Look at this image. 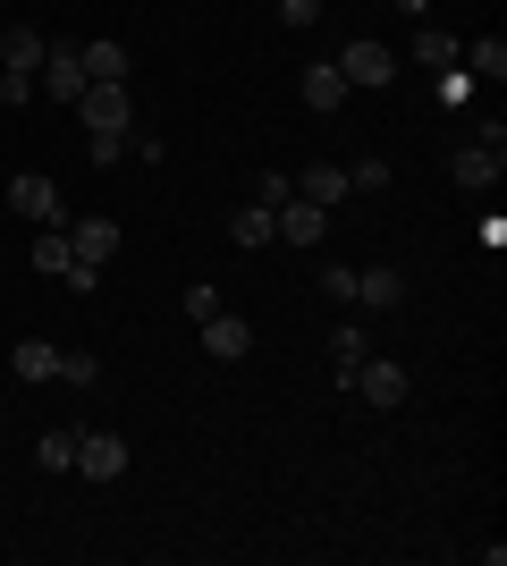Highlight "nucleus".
Here are the masks:
<instances>
[{"label":"nucleus","mask_w":507,"mask_h":566,"mask_svg":"<svg viewBox=\"0 0 507 566\" xmlns=\"http://www.w3.org/2000/svg\"><path fill=\"white\" fill-rule=\"evenodd\" d=\"M9 203H18V220H34V229H68V203H60V187H51L43 169H18V178H9Z\"/></svg>","instance_id":"5"},{"label":"nucleus","mask_w":507,"mask_h":566,"mask_svg":"<svg viewBox=\"0 0 507 566\" xmlns=\"http://www.w3.org/2000/svg\"><path fill=\"white\" fill-rule=\"evenodd\" d=\"M76 60H85V85H127V76H136V69H127V43H110V34L85 43Z\"/></svg>","instance_id":"16"},{"label":"nucleus","mask_w":507,"mask_h":566,"mask_svg":"<svg viewBox=\"0 0 507 566\" xmlns=\"http://www.w3.org/2000/svg\"><path fill=\"white\" fill-rule=\"evenodd\" d=\"M457 60H474V76H490V85H499V76H507V34H474Z\"/></svg>","instance_id":"20"},{"label":"nucleus","mask_w":507,"mask_h":566,"mask_svg":"<svg viewBox=\"0 0 507 566\" xmlns=\"http://www.w3.org/2000/svg\"><path fill=\"white\" fill-rule=\"evenodd\" d=\"M43 51H51V34H43V25H9V34H0V76H25V85H34Z\"/></svg>","instance_id":"11"},{"label":"nucleus","mask_w":507,"mask_h":566,"mask_svg":"<svg viewBox=\"0 0 507 566\" xmlns=\"http://www.w3.org/2000/svg\"><path fill=\"white\" fill-rule=\"evenodd\" d=\"M507 169V127H483V136H465L457 153H448V178H457L465 195H490Z\"/></svg>","instance_id":"1"},{"label":"nucleus","mask_w":507,"mask_h":566,"mask_svg":"<svg viewBox=\"0 0 507 566\" xmlns=\"http://www.w3.org/2000/svg\"><path fill=\"white\" fill-rule=\"evenodd\" d=\"M34 85H43L51 102H68V111H76V94H85V60H76V43H51L43 69H34Z\"/></svg>","instance_id":"9"},{"label":"nucleus","mask_w":507,"mask_h":566,"mask_svg":"<svg viewBox=\"0 0 507 566\" xmlns=\"http://www.w3.org/2000/svg\"><path fill=\"white\" fill-rule=\"evenodd\" d=\"M76 118H85V136H127V127H136V94H127V85H85V94H76Z\"/></svg>","instance_id":"2"},{"label":"nucleus","mask_w":507,"mask_h":566,"mask_svg":"<svg viewBox=\"0 0 507 566\" xmlns=\"http://www.w3.org/2000/svg\"><path fill=\"white\" fill-rule=\"evenodd\" d=\"M34 465L68 473V465H76V431H43V440H34Z\"/></svg>","instance_id":"22"},{"label":"nucleus","mask_w":507,"mask_h":566,"mask_svg":"<svg viewBox=\"0 0 507 566\" xmlns=\"http://www.w3.org/2000/svg\"><path fill=\"white\" fill-rule=\"evenodd\" d=\"M321 296H330V305H356V262H338V271H321Z\"/></svg>","instance_id":"25"},{"label":"nucleus","mask_w":507,"mask_h":566,"mask_svg":"<svg viewBox=\"0 0 507 566\" xmlns=\"http://www.w3.org/2000/svg\"><path fill=\"white\" fill-rule=\"evenodd\" d=\"M296 94H305V111H314V118H330L338 102L356 94V85L338 76V60H314V69H305V85H296Z\"/></svg>","instance_id":"13"},{"label":"nucleus","mask_w":507,"mask_h":566,"mask_svg":"<svg viewBox=\"0 0 507 566\" xmlns=\"http://www.w3.org/2000/svg\"><path fill=\"white\" fill-rule=\"evenodd\" d=\"M347 389H356L363 406H381V415H389V406H406V389H414V380H406V364H398V355H363Z\"/></svg>","instance_id":"4"},{"label":"nucleus","mask_w":507,"mask_h":566,"mask_svg":"<svg viewBox=\"0 0 507 566\" xmlns=\"http://www.w3.org/2000/svg\"><path fill=\"white\" fill-rule=\"evenodd\" d=\"M321 18V0H279V25H314Z\"/></svg>","instance_id":"29"},{"label":"nucleus","mask_w":507,"mask_h":566,"mask_svg":"<svg viewBox=\"0 0 507 566\" xmlns=\"http://www.w3.org/2000/svg\"><path fill=\"white\" fill-rule=\"evenodd\" d=\"M194 331H203V355H212V364H245V355H254V331H245L229 305H220L212 322H194Z\"/></svg>","instance_id":"10"},{"label":"nucleus","mask_w":507,"mask_h":566,"mask_svg":"<svg viewBox=\"0 0 507 566\" xmlns=\"http://www.w3.org/2000/svg\"><path fill=\"white\" fill-rule=\"evenodd\" d=\"M119 153H127V136H85V161H94V169H110Z\"/></svg>","instance_id":"28"},{"label":"nucleus","mask_w":507,"mask_h":566,"mask_svg":"<svg viewBox=\"0 0 507 566\" xmlns=\"http://www.w3.org/2000/svg\"><path fill=\"white\" fill-rule=\"evenodd\" d=\"M34 271H43V280H60V287H76V296H94V287H102V280H85V271H76L68 229H34Z\"/></svg>","instance_id":"7"},{"label":"nucleus","mask_w":507,"mask_h":566,"mask_svg":"<svg viewBox=\"0 0 507 566\" xmlns=\"http://www.w3.org/2000/svg\"><path fill=\"white\" fill-rule=\"evenodd\" d=\"M60 380H68V389H94L102 364H94V355H68V347H60Z\"/></svg>","instance_id":"24"},{"label":"nucleus","mask_w":507,"mask_h":566,"mask_svg":"<svg viewBox=\"0 0 507 566\" xmlns=\"http://www.w3.org/2000/svg\"><path fill=\"white\" fill-rule=\"evenodd\" d=\"M187 313H194V322H212V313H220V287L194 280V287H187Z\"/></svg>","instance_id":"27"},{"label":"nucleus","mask_w":507,"mask_h":566,"mask_svg":"<svg viewBox=\"0 0 507 566\" xmlns=\"http://www.w3.org/2000/svg\"><path fill=\"white\" fill-rule=\"evenodd\" d=\"M356 305H372V313H398V305H406V271H389V262L356 271Z\"/></svg>","instance_id":"15"},{"label":"nucleus","mask_w":507,"mask_h":566,"mask_svg":"<svg viewBox=\"0 0 507 566\" xmlns=\"http://www.w3.org/2000/svg\"><path fill=\"white\" fill-rule=\"evenodd\" d=\"M68 473H85V482H119V473H127V440H119V431H76V465Z\"/></svg>","instance_id":"6"},{"label":"nucleus","mask_w":507,"mask_h":566,"mask_svg":"<svg viewBox=\"0 0 507 566\" xmlns=\"http://www.w3.org/2000/svg\"><path fill=\"white\" fill-rule=\"evenodd\" d=\"M338 76H347V85H389V76H398V51L372 43V34H356V43L338 51Z\"/></svg>","instance_id":"8"},{"label":"nucleus","mask_w":507,"mask_h":566,"mask_svg":"<svg viewBox=\"0 0 507 566\" xmlns=\"http://www.w3.org/2000/svg\"><path fill=\"white\" fill-rule=\"evenodd\" d=\"M389 9H406V18H414V25H423V9H432V0H389Z\"/></svg>","instance_id":"30"},{"label":"nucleus","mask_w":507,"mask_h":566,"mask_svg":"<svg viewBox=\"0 0 507 566\" xmlns=\"http://www.w3.org/2000/svg\"><path fill=\"white\" fill-rule=\"evenodd\" d=\"M271 220H279V237H288V245H321V237H330V212H321V203H305V195H288Z\"/></svg>","instance_id":"14"},{"label":"nucleus","mask_w":507,"mask_h":566,"mask_svg":"<svg viewBox=\"0 0 507 566\" xmlns=\"http://www.w3.org/2000/svg\"><path fill=\"white\" fill-rule=\"evenodd\" d=\"M119 245H127V229H119V220H102V212L68 220V254H76V271H85V280H102V262L119 254Z\"/></svg>","instance_id":"3"},{"label":"nucleus","mask_w":507,"mask_h":566,"mask_svg":"<svg viewBox=\"0 0 507 566\" xmlns=\"http://www.w3.org/2000/svg\"><path fill=\"white\" fill-rule=\"evenodd\" d=\"M363 355H372V338H363L356 322H347V331H330V373H338V389L356 380V364H363Z\"/></svg>","instance_id":"19"},{"label":"nucleus","mask_w":507,"mask_h":566,"mask_svg":"<svg viewBox=\"0 0 507 566\" xmlns=\"http://www.w3.org/2000/svg\"><path fill=\"white\" fill-rule=\"evenodd\" d=\"M288 195H296V178H279V169H263V187H254V203H271V212H279Z\"/></svg>","instance_id":"26"},{"label":"nucleus","mask_w":507,"mask_h":566,"mask_svg":"<svg viewBox=\"0 0 507 566\" xmlns=\"http://www.w3.org/2000/svg\"><path fill=\"white\" fill-rule=\"evenodd\" d=\"M229 237H237V245H271V237H279L271 203H245V212H229Z\"/></svg>","instance_id":"21"},{"label":"nucleus","mask_w":507,"mask_h":566,"mask_svg":"<svg viewBox=\"0 0 507 566\" xmlns=\"http://www.w3.org/2000/svg\"><path fill=\"white\" fill-rule=\"evenodd\" d=\"M296 195L321 203V212H338V203H347V161H305L296 169Z\"/></svg>","instance_id":"12"},{"label":"nucleus","mask_w":507,"mask_h":566,"mask_svg":"<svg viewBox=\"0 0 507 566\" xmlns=\"http://www.w3.org/2000/svg\"><path fill=\"white\" fill-rule=\"evenodd\" d=\"M381 187H389V161H381V153H363V161L347 169V195H381Z\"/></svg>","instance_id":"23"},{"label":"nucleus","mask_w":507,"mask_h":566,"mask_svg":"<svg viewBox=\"0 0 507 566\" xmlns=\"http://www.w3.org/2000/svg\"><path fill=\"white\" fill-rule=\"evenodd\" d=\"M9 364H18V380H34V389H43V380H60V347H51V338H18V355H9Z\"/></svg>","instance_id":"17"},{"label":"nucleus","mask_w":507,"mask_h":566,"mask_svg":"<svg viewBox=\"0 0 507 566\" xmlns=\"http://www.w3.org/2000/svg\"><path fill=\"white\" fill-rule=\"evenodd\" d=\"M457 34H448V25H414V69H457Z\"/></svg>","instance_id":"18"}]
</instances>
